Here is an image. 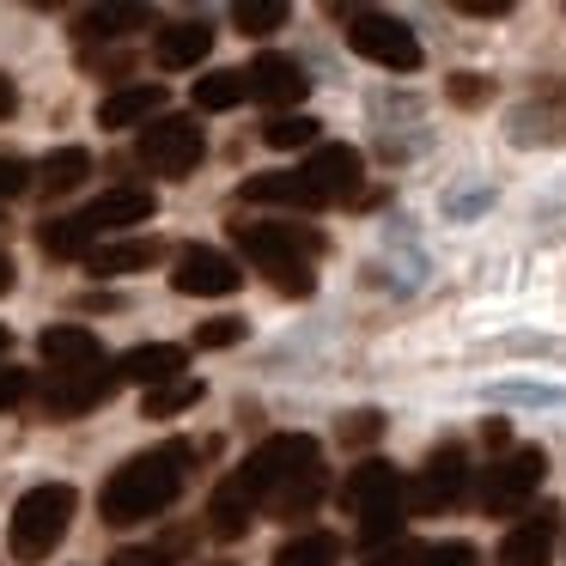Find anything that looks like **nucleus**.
Listing matches in <instances>:
<instances>
[{"label":"nucleus","instance_id":"nucleus-12","mask_svg":"<svg viewBox=\"0 0 566 566\" xmlns=\"http://www.w3.org/2000/svg\"><path fill=\"white\" fill-rule=\"evenodd\" d=\"M463 481H469V457H463V444L451 439L420 463L415 488H408V505H415V512H444V505H457Z\"/></svg>","mask_w":566,"mask_h":566},{"label":"nucleus","instance_id":"nucleus-35","mask_svg":"<svg viewBox=\"0 0 566 566\" xmlns=\"http://www.w3.org/2000/svg\"><path fill=\"white\" fill-rule=\"evenodd\" d=\"M444 92H451V104H463V111H481L493 86L481 74H451V86H444Z\"/></svg>","mask_w":566,"mask_h":566},{"label":"nucleus","instance_id":"nucleus-7","mask_svg":"<svg viewBox=\"0 0 566 566\" xmlns=\"http://www.w3.org/2000/svg\"><path fill=\"white\" fill-rule=\"evenodd\" d=\"M542 475H548V451H542V444L505 451L500 463L488 469V481H481V512L488 517H517L530 500H536Z\"/></svg>","mask_w":566,"mask_h":566},{"label":"nucleus","instance_id":"nucleus-22","mask_svg":"<svg viewBox=\"0 0 566 566\" xmlns=\"http://www.w3.org/2000/svg\"><path fill=\"white\" fill-rule=\"evenodd\" d=\"M238 201H262V208H317V196L305 189L298 171H262V177H244Z\"/></svg>","mask_w":566,"mask_h":566},{"label":"nucleus","instance_id":"nucleus-15","mask_svg":"<svg viewBox=\"0 0 566 566\" xmlns=\"http://www.w3.org/2000/svg\"><path fill=\"white\" fill-rule=\"evenodd\" d=\"M244 74H250V98L269 104V111H281V116H293V104H305V92H311L305 67H298L293 55H274V50L256 55Z\"/></svg>","mask_w":566,"mask_h":566},{"label":"nucleus","instance_id":"nucleus-9","mask_svg":"<svg viewBox=\"0 0 566 566\" xmlns=\"http://www.w3.org/2000/svg\"><path fill=\"white\" fill-rule=\"evenodd\" d=\"M238 286H244V269H238L226 250L189 244L184 256L171 262V293H184V298H232Z\"/></svg>","mask_w":566,"mask_h":566},{"label":"nucleus","instance_id":"nucleus-8","mask_svg":"<svg viewBox=\"0 0 566 566\" xmlns=\"http://www.w3.org/2000/svg\"><path fill=\"white\" fill-rule=\"evenodd\" d=\"M201 153H208V140H201L196 116H159V123L140 128V140H135V159L147 165L153 177H189L201 165Z\"/></svg>","mask_w":566,"mask_h":566},{"label":"nucleus","instance_id":"nucleus-3","mask_svg":"<svg viewBox=\"0 0 566 566\" xmlns=\"http://www.w3.org/2000/svg\"><path fill=\"white\" fill-rule=\"evenodd\" d=\"M232 238H238V250H244V256L274 281V293H286V298H311V293H317V274H311V262L329 250L317 226H293V220H238Z\"/></svg>","mask_w":566,"mask_h":566},{"label":"nucleus","instance_id":"nucleus-6","mask_svg":"<svg viewBox=\"0 0 566 566\" xmlns=\"http://www.w3.org/2000/svg\"><path fill=\"white\" fill-rule=\"evenodd\" d=\"M347 50L366 55L371 67H390V74H415L420 67V38L396 13H371V7L347 13Z\"/></svg>","mask_w":566,"mask_h":566},{"label":"nucleus","instance_id":"nucleus-39","mask_svg":"<svg viewBox=\"0 0 566 566\" xmlns=\"http://www.w3.org/2000/svg\"><path fill=\"white\" fill-rule=\"evenodd\" d=\"M463 13H475V19H505L512 13V0H457Z\"/></svg>","mask_w":566,"mask_h":566},{"label":"nucleus","instance_id":"nucleus-36","mask_svg":"<svg viewBox=\"0 0 566 566\" xmlns=\"http://www.w3.org/2000/svg\"><path fill=\"white\" fill-rule=\"evenodd\" d=\"M25 189H31V165H25V159H13V153H7V159H0V201L25 196Z\"/></svg>","mask_w":566,"mask_h":566},{"label":"nucleus","instance_id":"nucleus-13","mask_svg":"<svg viewBox=\"0 0 566 566\" xmlns=\"http://www.w3.org/2000/svg\"><path fill=\"white\" fill-rule=\"evenodd\" d=\"M554 542H560V505H536L524 512L500 542V566H548L554 560Z\"/></svg>","mask_w":566,"mask_h":566},{"label":"nucleus","instance_id":"nucleus-11","mask_svg":"<svg viewBox=\"0 0 566 566\" xmlns=\"http://www.w3.org/2000/svg\"><path fill=\"white\" fill-rule=\"evenodd\" d=\"M305 189L317 196V208H335V201H354L359 196V177H366V159L354 147H317L305 165H298Z\"/></svg>","mask_w":566,"mask_h":566},{"label":"nucleus","instance_id":"nucleus-31","mask_svg":"<svg viewBox=\"0 0 566 566\" xmlns=\"http://www.w3.org/2000/svg\"><path fill=\"white\" fill-rule=\"evenodd\" d=\"M232 25L244 31V38H269V31L286 25V7H281V0H238Z\"/></svg>","mask_w":566,"mask_h":566},{"label":"nucleus","instance_id":"nucleus-25","mask_svg":"<svg viewBox=\"0 0 566 566\" xmlns=\"http://www.w3.org/2000/svg\"><path fill=\"white\" fill-rule=\"evenodd\" d=\"M38 244H43V256L74 262V256H92V250H98V232H92V226L80 220V213H67V220H43Z\"/></svg>","mask_w":566,"mask_h":566},{"label":"nucleus","instance_id":"nucleus-38","mask_svg":"<svg viewBox=\"0 0 566 566\" xmlns=\"http://www.w3.org/2000/svg\"><path fill=\"white\" fill-rule=\"evenodd\" d=\"M366 566H420V548L402 536V542H390V548H371Z\"/></svg>","mask_w":566,"mask_h":566},{"label":"nucleus","instance_id":"nucleus-27","mask_svg":"<svg viewBox=\"0 0 566 566\" xmlns=\"http://www.w3.org/2000/svg\"><path fill=\"white\" fill-rule=\"evenodd\" d=\"M269 566H342V542H335L329 530H305V536L281 542Z\"/></svg>","mask_w":566,"mask_h":566},{"label":"nucleus","instance_id":"nucleus-30","mask_svg":"<svg viewBox=\"0 0 566 566\" xmlns=\"http://www.w3.org/2000/svg\"><path fill=\"white\" fill-rule=\"evenodd\" d=\"M317 116H305V111H293V116H269L262 123V140H269L274 153H293V147H317Z\"/></svg>","mask_w":566,"mask_h":566},{"label":"nucleus","instance_id":"nucleus-37","mask_svg":"<svg viewBox=\"0 0 566 566\" xmlns=\"http://www.w3.org/2000/svg\"><path fill=\"white\" fill-rule=\"evenodd\" d=\"M31 396V371L19 366H0V408H19Z\"/></svg>","mask_w":566,"mask_h":566},{"label":"nucleus","instance_id":"nucleus-2","mask_svg":"<svg viewBox=\"0 0 566 566\" xmlns=\"http://www.w3.org/2000/svg\"><path fill=\"white\" fill-rule=\"evenodd\" d=\"M189 463H196V444H189V439H165V444H153V451L128 457V463L116 469L111 481H104V493H98V517H104V524H116V530L159 517L165 505H171L177 493H184Z\"/></svg>","mask_w":566,"mask_h":566},{"label":"nucleus","instance_id":"nucleus-43","mask_svg":"<svg viewBox=\"0 0 566 566\" xmlns=\"http://www.w3.org/2000/svg\"><path fill=\"white\" fill-rule=\"evenodd\" d=\"M13 281H19V269H13V256H0V293H13Z\"/></svg>","mask_w":566,"mask_h":566},{"label":"nucleus","instance_id":"nucleus-20","mask_svg":"<svg viewBox=\"0 0 566 566\" xmlns=\"http://www.w3.org/2000/svg\"><path fill=\"white\" fill-rule=\"evenodd\" d=\"M165 116V86H123L98 104V128H153Z\"/></svg>","mask_w":566,"mask_h":566},{"label":"nucleus","instance_id":"nucleus-23","mask_svg":"<svg viewBox=\"0 0 566 566\" xmlns=\"http://www.w3.org/2000/svg\"><path fill=\"white\" fill-rule=\"evenodd\" d=\"M159 256H165L159 238H123V244H98L86 262H92V274H140V269H153Z\"/></svg>","mask_w":566,"mask_h":566},{"label":"nucleus","instance_id":"nucleus-1","mask_svg":"<svg viewBox=\"0 0 566 566\" xmlns=\"http://www.w3.org/2000/svg\"><path fill=\"white\" fill-rule=\"evenodd\" d=\"M238 481H244L250 493H256V505L269 517H311L323 500V451L311 432H281V439H262L256 451L244 457V469H232Z\"/></svg>","mask_w":566,"mask_h":566},{"label":"nucleus","instance_id":"nucleus-34","mask_svg":"<svg viewBox=\"0 0 566 566\" xmlns=\"http://www.w3.org/2000/svg\"><path fill=\"white\" fill-rule=\"evenodd\" d=\"M378 432H384V415H378V408H359V415L342 420V444H371Z\"/></svg>","mask_w":566,"mask_h":566},{"label":"nucleus","instance_id":"nucleus-14","mask_svg":"<svg viewBox=\"0 0 566 566\" xmlns=\"http://www.w3.org/2000/svg\"><path fill=\"white\" fill-rule=\"evenodd\" d=\"M116 384H123V371H116V366L74 371V378H50V390H43V415H55V420L92 415V408H104L116 396Z\"/></svg>","mask_w":566,"mask_h":566},{"label":"nucleus","instance_id":"nucleus-24","mask_svg":"<svg viewBox=\"0 0 566 566\" xmlns=\"http://www.w3.org/2000/svg\"><path fill=\"white\" fill-rule=\"evenodd\" d=\"M147 7H92V13L74 19L80 43H111V38H128V31H147Z\"/></svg>","mask_w":566,"mask_h":566},{"label":"nucleus","instance_id":"nucleus-4","mask_svg":"<svg viewBox=\"0 0 566 566\" xmlns=\"http://www.w3.org/2000/svg\"><path fill=\"white\" fill-rule=\"evenodd\" d=\"M74 488L67 481H43L25 500L13 505V524H7V548H13L19 566H43L55 548L67 542V524H74Z\"/></svg>","mask_w":566,"mask_h":566},{"label":"nucleus","instance_id":"nucleus-44","mask_svg":"<svg viewBox=\"0 0 566 566\" xmlns=\"http://www.w3.org/2000/svg\"><path fill=\"white\" fill-rule=\"evenodd\" d=\"M7 342H13V335H7V329H0V354H7Z\"/></svg>","mask_w":566,"mask_h":566},{"label":"nucleus","instance_id":"nucleus-26","mask_svg":"<svg viewBox=\"0 0 566 566\" xmlns=\"http://www.w3.org/2000/svg\"><path fill=\"white\" fill-rule=\"evenodd\" d=\"M86 177H92V153L86 147H62V153H50V159L38 165V189H43V196H74Z\"/></svg>","mask_w":566,"mask_h":566},{"label":"nucleus","instance_id":"nucleus-42","mask_svg":"<svg viewBox=\"0 0 566 566\" xmlns=\"http://www.w3.org/2000/svg\"><path fill=\"white\" fill-rule=\"evenodd\" d=\"M481 439H488V444H493V451H500V444H505V439H512V427H505V420H488V427H481Z\"/></svg>","mask_w":566,"mask_h":566},{"label":"nucleus","instance_id":"nucleus-32","mask_svg":"<svg viewBox=\"0 0 566 566\" xmlns=\"http://www.w3.org/2000/svg\"><path fill=\"white\" fill-rule=\"evenodd\" d=\"M244 342V317H213L196 329V347H208V354H220V347H238Z\"/></svg>","mask_w":566,"mask_h":566},{"label":"nucleus","instance_id":"nucleus-17","mask_svg":"<svg viewBox=\"0 0 566 566\" xmlns=\"http://www.w3.org/2000/svg\"><path fill=\"white\" fill-rule=\"evenodd\" d=\"M153 213H159V196H153V189H128L123 184V189H104L80 220H86L92 232H123V226H147Z\"/></svg>","mask_w":566,"mask_h":566},{"label":"nucleus","instance_id":"nucleus-18","mask_svg":"<svg viewBox=\"0 0 566 566\" xmlns=\"http://www.w3.org/2000/svg\"><path fill=\"white\" fill-rule=\"evenodd\" d=\"M184 347L177 342H147V347H128L123 359H116V371H123V384H140V390H159V384L184 378Z\"/></svg>","mask_w":566,"mask_h":566},{"label":"nucleus","instance_id":"nucleus-41","mask_svg":"<svg viewBox=\"0 0 566 566\" xmlns=\"http://www.w3.org/2000/svg\"><path fill=\"white\" fill-rule=\"evenodd\" d=\"M13 111H19V92H13V80L0 74V123H7V116H13Z\"/></svg>","mask_w":566,"mask_h":566},{"label":"nucleus","instance_id":"nucleus-40","mask_svg":"<svg viewBox=\"0 0 566 566\" xmlns=\"http://www.w3.org/2000/svg\"><path fill=\"white\" fill-rule=\"evenodd\" d=\"M111 566H165V554L159 548H123Z\"/></svg>","mask_w":566,"mask_h":566},{"label":"nucleus","instance_id":"nucleus-16","mask_svg":"<svg viewBox=\"0 0 566 566\" xmlns=\"http://www.w3.org/2000/svg\"><path fill=\"white\" fill-rule=\"evenodd\" d=\"M38 354H43V366H50V378H74V371L111 366V359H104V347H98V335L80 329V323H55V329H43Z\"/></svg>","mask_w":566,"mask_h":566},{"label":"nucleus","instance_id":"nucleus-21","mask_svg":"<svg viewBox=\"0 0 566 566\" xmlns=\"http://www.w3.org/2000/svg\"><path fill=\"white\" fill-rule=\"evenodd\" d=\"M208 50H213V31H208V19H184V25H165L159 38H153V55H159V67H171V74H184V67H196Z\"/></svg>","mask_w":566,"mask_h":566},{"label":"nucleus","instance_id":"nucleus-10","mask_svg":"<svg viewBox=\"0 0 566 566\" xmlns=\"http://www.w3.org/2000/svg\"><path fill=\"white\" fill-rule=\"evenodd\" d=\"M512 140L517 147H560L566 140V80L536 86L524 104L512 111Z\"/></svg>","mask_w":566,"mask_h":566},{"label":"nucleus","instance_id":"nucleus-45","mask_svg":"<svg viewBox=\"0 0 566 566\" xmlns=\"http://www.w3.org/2000/svg\"><path fill=\"white\" fill-rule=\"evenodd\" d=\"M213 566H226V560H213Z\"/></svg>","mask_w":566,"mask_h":566},{"label":"nucleus","instance_id":"nucleus-33","mask_svg":"<svg viewBox=\"0 0 566 566\" xmlns=\"http://www.w3.org/2000/svg\"><path fill=\"white\" fill-rule=\"evenodd\" d=\"M420 566H481L475 542H432V548H420Z\"/></svg>","mask_w":566,"mask_h":566},{"label":"nucleus","instance_id":"nucleus-5","mask_svg":"<svg viewBox=\"0 0 566 566\" xmlns=\"http://www.w3.org/2000/svg\"><path fill=\"white\" fill-rule=\"evenodd\" d=\"M342 500H347V512L359 517V542H366V548H390V542H402L408 493H402V475H396L390 463L366 457V463L342 481Z\"/></svg>","mask_w":566,"mask_h":566},{"label":"nucleus","instance_id":"nucleus-19","mask_svg":"<svg viewBox=\"0 0 566 566\" xmlns=\"http://www.w3.org/2000/svg\"><path fill=\"white\" fill-rule=\"evenodd\" d=\"M256 512H262L256 493H250L238 475H226L220 488H213V500H208V530H213L220 542H238L250 524H256Z\"/></svg>","mask_w":566,"mask_h":566},{"label":"nucleus","instance_id":"nucleus-29","mask_svg":"<svg viewBox=\"0 0 566 566\" xmlns=\"http://www.w3.org/2000/svg\"><path fill=\"white\" fill-rule=\"evenodd\" d=\"M196 402H201V378H171V384H159V390L140 396V415L171 420V415H184V408H196Z\"/></svg>","mask_w":566,"mask_h":566},{"label":"nucleus","instance_id":"nucleus-28","mask_svg":"<svg viewBox=\"0 0 566 566\" xmlns=\"http://www.w3.org/2000/svg\"><path fill=\"white\" fill-rule=\"evenodd\" d=\"M244 98H250V74H238V67L196 80V111H238Z\"/></svg>","mask_w":566,"mask_h":566}]
</instances>
